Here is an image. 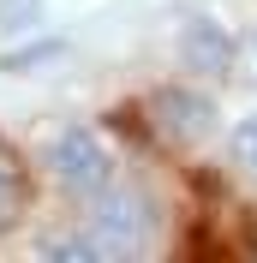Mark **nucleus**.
<instances>
[{"label":"nucleus","instance_id":"nucleus-9","mask_svg":"<svg viewBox=\"0 0 257 263\" xmlns=\"http://www.w3.org/2000/svg\"><path fill=\"white\" fill-rule=\"evenodd\" d=\"M233 162H240L245 174H257V114L240 120V132H233Z\"/></svg>","mask_w":257,"mask_h":263},{"label":"nucleus","instance_id":"nucleus-5","mask_svg":"<svg viewBox=\"0 0 257 263\" xmlns=\"http://www.w3.org/2000/svg\"><path fill=\"white\" fill-rule=\"evenodd\" d=\"M18 210H24V167L6 144H0V228H12Z\"/></svg>","mask_w":257,"mask_h":263},{"label":"nucleus","instance_id":"nucleus-8","mask_svg":"<svg viewBox=\"0 0 257 263\" xmlns=\"http://www.w3.org/2000/svg\"><path fill=\"white\" fill-rule=\"evenodd\" d=\"M30 24H42V0H0V30L6 36L30 30Z\"/></svg>","mask_w":257,"mask_h":263},{"label":"nucleus","instance_id":"nucleus-7","mask_svg":"<svg viewBox=\"0 0 257 263\" xmlns=\"http://www.w3.org/2000/svg\"><path fill=\"white\" fill-rule=\"evenodd\" d=\"M54 54H60V36H42V42H30V48H18L0 60V72H30V66H48Z\"/></svg>","mask_w":257,"mask_h":263},{"label":"nucleus","instance_id":"nucleus-6","mask_svg":"<svg viewBox=\"0 0 257 263\" xmlns=\"http://www.w3.org/2000/svg\"><path fill=\"white\" fill-rule=\"evenodd\" d=\"M42 257L48 263H96L102 246L96 239H42Z\"/></svg>","mask_w":257,"mask_h":263},{"label":"nucleus","instance_id":"nucleus-4","mask_svg":"<svg viewBox=\"0 0 257 263\" xmlns=\"http://www.w3.org/2000/svg\"><path fill=\"white\" fill-rule=\"evenodd\" d=\"M186 60L197 66V72H215L222 78L227 66H233V42H227V30L222 24H209V18H197V24H186Z\"/></svg>","mask_w":257,"mask_h":263},{"label":"nucleus","instance_id":"nucleus-2","mask_svg":"<svg viewBox=\"0 0 257 263\" xmlns=\"http://www.w3.org/2000/svg\"><path fill=\"white\" fill-rule=\"evenodd\" d=\"M48 167L60 174L66 192H78V197L108 192V174H114V162H108V149H102V138H96V132H84V126L60 132V138L48 144Z\"/></svg>","mask_w":257,"mask_h":263},{"label":"nucleus","instance_id":"nucleus-1","mask_svg":"<svg viewBox=\"0 0 257 263\" xmlns=\"http://www.w3.org/2000/svg\"><path fill=\"white\" fill-rule=\"evenodd\" d=\"M150 228H156V210H150L138 192H96L90 239L102 246V257H132V251L150 239Z\"/></svg>","mask_w":257,"mask_h":263},{"label":"nucleus","instance_id":"nucleus-3","mask_svg":"<svg viewBox=\"0 0 257 263\" xmlns=\"http://www.w3.org/2000/svg\"><path fill=\"white\" fill-rule=\"evenodd\" d=\"M150 114H156V126L168 132L174 144H204L209 132H215V102H209V96H197V90H179V84L156 90Z\"/></svg>","mask_w":257,"mask_h":263}]
</instances>
